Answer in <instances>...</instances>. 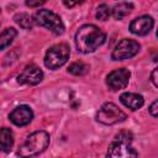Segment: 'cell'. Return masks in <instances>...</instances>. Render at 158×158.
I'll return each instance as SVG.
<instances>
[{"mask_svg": "<svg viewBox=\"0 0 158 158\" xmlns=\"http://www.w3.org/2000/svg\"><path fill=\"white\" fill-rule=\"evenodd\" d=\"M105 40V32L95 25H84L75 33V46L81 53H91L96 51Z\"/></svg>", "mask_w": 158, "mask_h": 158, "instance_id": "1", "label": "cell"}, {"mask_svg": "<svg viewBox=\"0 0 158 158\" xmlns=\"http://www.w3.org/2000/svg\"><path fill=\"white\" fill-rule=\"evenodd\" d=\"M49 144V135L46 131H36L31 133L19 148V154L31 157L43 152Z\"/></svg>", "mask_w": 158, "mask_h": 158, "instance_id": "2", "label": "cell"}, {"mask_svg": "<svg viewBox=\"0 0 158 158\" xmlns=\"http://www.w3.org/2000/svg\"><path fill=\"white\" fill-rule=\"evenodd\" d=\"M69 54H70V49L68 44L65 43L54 44L46 52L44 65L52 70L58 69L59 67L67 63V60L69 59Z\"/></svg>", "mask_w": 158, "mask_h": 158, "instance_id": "3", "label": "cell"}, {"mask_svg": "<svg viewBox=\"0 0 158 158\" xmlns=\"http://www.w3.org/2000/svg\"><path fill=\"white\" fill-rule=\"evenodd\" d=\"M35 21L38 25L52 31L54 35H62L64 32V25L60 17L51 10H47V9L38 10L35 14Z\"/></svg>", "mask_w": 158, "mask_h": 158, "instance_id": "4", "label": "cell"}, {"mask_svg": "<svg viewBox=\"0 0 158 158\" xmlns=\"http://www.w3.org/2000/svg\"><path fill=\"white\" fill-rule=\"evenodd\" d=\"M127 115L112 102L104 104L96 114V120L102 125H115L125 121Z\"/></svg>", "mask_w": 158, "mask_h": 158, "instance_id": "5", "label": "cell"}, {"mask_svg": "<svg viewBox=\"0 0 158 158\" xmlns=\"http://www.w3.org/2000/svg\"><path fill=\"white\" fill-rule=\"evenodd\" d=\"M139 51V43L131 38H123L121 40L115 49L111 53V58L114 60H125L128 58L135 57Z\"/></svg>", "mask_w": 158, "mask_h": 158, "instance_id": "6", "label": "cell"}, {"mask_svg": "<svg viewBox=\"0 0 158 158\" xmlns=\"http://www.w3.org/2000/svg\"><path fill=\"white\" fill-rule=\"evenodd\" d=\"M131 73L126 68H118L109 73L106 77V84L111 90H120L125 89L128 85Z\"/></svg>", "mask_w": 158, "mask_h": 158, "instance_id": "7", "label": "cell"}, {"mask_svg": "<svg viewBox=\"0 0 158 158\" xmlns=\"http://www.w3.org/2000/svg\"><path fill=\"white\" fill-rule=\"evenodd\" d=\"M138 153L133 147H131L130 142H125L121 139H115L110 146L107 151V157L111 158H131L137 157Z\"/></svg>", "mask_w": 158, "mask_h": 158, "instance_id": "8", "label": "cell"}, {"mask_svg": "<svg viewBox=\"0 0 158 158\" xmlns=\"http://www.w3.org/2000/svg\"><path fill=\"white\" fill-rule=\"evenodd\" d=\"M43 79V72L41 68H38L35 64L27 65L23 72L17 77V83L19 84H25V85H36Z\"/></svg>", "mask_w": 158, "mask_h": 158, "instance_id": "9", "label": "cell"}, {"mask_svg": "<svg viewBox=\"0 0 158 158\" xmlns=\"http://www.w3.org/2000/svg\"><path fill=\"white\" fill-rule=\"evenodd\" d=\"M153 25H154L153 19L148 15H143L132 20V22L130 23V31L137 36H146L147 33L151 32Z\"/></svg>", "mask_w": 158, "mask_h": 158, "instance_id": "10", "label": "cell"}, {"mask_svg": "<svg viewBox=\"0 0 158 158\" xmlns=\"http://www.w3.org/2000/svg\"><path fill=\"white\" fill-rule=\"evenodd\" d=\"M9 118L16 126H26L32 121L33 112L27 105H20L12 110Z\"/></svg>", "mask_w": 158, "mask_h": 158, "instance_id": "11", "label": "cell"}, {"mask_svg": "<svg viewBox=\"0 0 158 158\" xmlns=\"http://www.w3.org/2000/svg\"><path fill=\"white\" fill-rule=\"evenodd\" d=\"M120 100L126 107L131 109L132 111L141 109L144 104L143 96L139 94H135V93H123V94H121Z\"/></svg>", "mask_w": 158, "mask_h": 158, "instance_id": "12", "label": "cell"}, {"mask_svg": "<svg viewBox=\"0 0 158 158\" xmlns=\"http://www.w3.org/2000/svg\"><path fill=\"white\" fill-rule=\"evenodd\" d=\"M132 10H133V5H132L131 2L125 1V2H118V4H116V5L112 7L111 14H112L114 19H116V20H122L123 17H126L127 15H130Z\"/></svg>", "mask_w": 158, "mask_h": 158, "instance_id": "13", "label": "cell"}, {"mask_svg": "<svg viewBox=\"0 0 158 158\" xmlns=\"http://www.w3.org/2000/svg\"><path fill=\"white\" fill-rule=\"evenodd\" d=\"M14 144V135L10 128L2 127L0 131V146L2 152H7L11 149Z\"/></svg>", "mask_w": 158, "mask_h": 158, "instance_id": "14", "label": "cell"}, {"mask_svg": "<svg viewBox=\"0 0 158 158\" xmlns=\"http://www.w3.org/2000/svg\"><path fill=\"white\" fill-rule=\"evenodd\" d=\"M16 35H17V31L14 27L5 28L1 32V36H0V49H5L14 41V38L16 37Z\"/></svg>", "mask_w": 158, "mask_h": 158, "instance_id": "15", "label": "cell"}, {"mask_svg": "<svg viewBox=\"0 0 158 158\" xmlns=\"http://www.w3.org/2000/svg\"><path fill=\"white\" fill-rule=\"evenodd\" d=\"M89 72V65L83 62H74L68 67V73L73 75H84Z\"/></svg>", "mask_w": 158, "mask_h": 158, "instance_id": "16", "label": "cell"}, {"mask_svg": "<svg viewBox=\"0 0 158 158\" xmlns=\"http://www.w3.org/2000/svg\"><path fill=\"white\" fill-rule=\"evenodd\" d=\"M15 21L25 30H30L33 27V22L35 20H32V17L28 14H19L15 16Z\"/></svg>", "mask_w": 158, "mask_h": 158, "instance_id": "17", "label": "cell"}, {"mask_svg": "<svg viewBox=\"0 0 158 158\" xmlns=\"http://www.w3.org/2000/svg\"><path fill=\"white\" fill-rule=\"evenodd\" d=\"M111 15V9L106 4H101L96 10V19L101 21H106Z\"/></svg>", "mask_w": 158, "mask_h": 158, "instance_id": "18", "label": "cell"}, {"mask_svg": "<svg viewBox=\"0 0 158 158\" xmlns=\"http://www.w3.org/2000/svg\"><path fill=\"white\" fill-rule=\"evenodd\" d=\"M47 0H26V5L30 7H38L41 5H43Z\"/></svg>", "mask_w": 158, "mask_h": 158, "instance_id": "19", "label": "cell"}, {"mask_svg": "<svg viewBox=\"0 0 158 158\" xmlns=\"http://www.w3.org/2000/svg\"><path fill=\"white\" fill-rule=\"evenodd\" d=\"M62 1H63V4H64L67 7H74V6H77V5L83 4L85 0H62Z\"/></svg>", "mask_w": 158, "mask_h": 158, "instance_id": "20", "label": "cell"}, {"mask_svg": "<svg viewBox=\"0 0 158 158\" xmlns=\"http://www.w3.org/2000/svg\"><path fill=\"white\" fill-rule=\"evenodd\" d=\"M149 114L154 117H158V100L153 101L149 106Z\"/></svg>", "mask_w": 158, "mask_h": 158, "instance_id": "21", "label": "cell"}, {"mask_svg": "<svg viewBox=\"0 0 158 158\" xmlns=\"http://www.w3.org/2000/svg\"><path fill=\"white\" fill-rule=\"evenodd\" d=\"M151 81L153 83L154 86L158 88V67H157L156 69H153V72H152V74H151Z\"/></svg>", "mask_w": 158, "mask_h": 158, "instance_id": "22", "label": "cell"}, {"mask_svg": "<svg viewBox=\"0 0 158 158\" xmlns=\"http://www.w3.org/2000/svg\"><path fill=\"white\" fill-rule=\"evenodd\" d=\"M157 37H158V31H157Z\"/></svg>", "mask_w": 158, "mask_h": 158, "instance_id": "23", "label": "cell"}]
</instances>
